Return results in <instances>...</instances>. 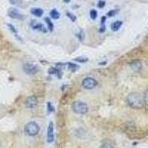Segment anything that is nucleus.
Wrapping results in <instances>:
<instances>
[{"label":"nucleus","instance_id":"1","mask_svg":"<svg viewBox=\"0 0 148 148\" xmlns=\"http://www.w3.org/2000/svg\"><path fill=\"white\" fill-rule=\"evenodd\" d=\"M127 102L130 108L141 109L144 106L143 97L138 92H131L127 97Z\"/></svg>","mask_w":148,"mask_h":148},{"label":"nucleus","instance_id":"2","mask_svg":"<svg viewBox=\"0 0 148 148\" xmlns=\"http://www.w3.org/2000/svg\"><path fill=\"white\" fill-rule=\"evenodd\" d=\"M73 111L76 114L84 115L88 113V107L87 104L81 101H74L71 106Z\"/></svg>","mask_w":148,"mask_h":148},{"label":"nucleus","instance_id":"3","mask_svg":"<svg viewBox=\"0 0 148 148\" xmlns=\"http://www.w3.org/2000/svg\"><path fill=\"white\" fill-rule=\"evenodd\" d=\"M25 132L30 136H35L39 132V126L35 121H30L25 127Z\"/></svg>","mask_w":148,"mask_h":148},{"label":"nucleus","instance_id":"4","mask_svg":"<svg viewBox=\"0 0 148 148\" xmlns=\"http://www.w3.org/2000/svg\"><path fill=\"white\" fill-rule=\"evenodd\" d=\"M98 82L96 79L91 77H87L83 79L82 82V86L84 89L91 90L92 88H96L97 86Z\"/></svg>","mask_w":148,"mask_h":148},{"label":"nucleus","instance_id":"5","mask_svg":"<svg viewBox=\"0 0 148 148\" xmlns=\"http://www.w3.org/2000/svg\"><path fill=\"white\" fill-rule=\"evenodd\" d=\"M8 15L9 17L14 19H19V20L24 19V16L16 8H10L8 9Z\"/></svg>","mask_w":148,"mask_h":148},{"label":"nucleus","instance_id":"6","mask_svg":"<svg viewBox=\"0 0 148 148\" xmlns=\"http://www.w3.org/2000/svg\"><path fill=\"white\" fill-rule=\"evenodd\" d=\"M23 71L27 75H34L39 71V69H38V67L35 64L27 63V64H24Z\"/></svg>","mask_w":148,"mask_h":148},{"label":"nucleus","instance_id":"7","mask_svg":"<svg viewBox=\"0 0 148 148\" xmlns=\"http://www.w3.org/2000/svg\"><path fill=\"white\" fill-rule=\"evenodd\" d=\"M57 125L59 127H62L65 123L66 119V112L65 110L63 108H59L57 114Z\"/></svg>","mask_w":148,"mask_h":148},{"label":"nucleus","instance_id":"8","mask_svg":"<svg viewBox=\"0 0 148 148\" xmlns=\"http://www.w3.org/2000/svg\"><path fill=\"white\" fill-rule=\"evenodd\" d=\"M37 103H38V101H37V99L36 96H29L28 98H27L25 101V105L27 108H29V109H32V108H34L37 105Z\"/></svg>","mask_w":148,"mask_h":148},{"label":"nucleus","instance_id":"9","mask_svg":"<svg viewBox=\"0 0 148 148\" xmlns=\"http://www.w3.org/2000/svg\"><path fill=\"white\" fill-rule=\"evenodd\" d=\"M47 140L48 143H51L54 140V127L53 122H50L48 127H47Z\"/></svg>","mask_w":148,"mask_h":148},{"label":"nucleus","instance_id":"10","mask_svg":"<svg viewBox=\"0 0 148 148\" xmlns=\"http://www.w3.org/2000/svg\"><path fill=\"white\" fill-rule=\"evenodd\" d=\"M30 25H31L32 28L34 29V30H38L43 33H47V30H46L44 25L42 23H38V22H36V20H33L31 22Z\"/></svg>","mask_w":148,"mask_h":148},{"label":"nucleus","instance_id":"11","mask_svg":"<svg viewBox=\"0 0 148 148\" xmlns=\"http://www.w3.org/2000/svg\"><path fill=\"white\" fill-rule=\"evenodd\" d=\"M130 67L132 68V70L136 72H139L140 71L142 70L143 65L140 60H134L130 63Z\"/></svg>","mask_w":148,"mask_h":148},{"label":"nucleus","instance_id":"12","mask_svg":"<svg viewBox=\"0 0 148 148\" xmlns=\"http://www.w3.org/2000/svg\"><path fill=\"white\" fill-rule=\"evenodd\" d=\"M30 13L35 16L41 17L44 14V10L40 8H33L30 9Z\"/></svg>","mask_w":148,"mask_h":148},{"label":"nucleus","instance_id":"13","mask_svg":"<svg viewBox=\"0 0 148 148\" xmlns=\"http://www.w3.org/2000/svg\"><path fill=\"white\" fill-rule=\"evenodd\" d=\"M123 25V22L122 21H116V22H114L113 23H112V25H111L110 27H111V30H113V31H117V30H119L120 29V27H121V25Z\"/></svg>","mask_w":148,"mask_h":148},{"label":"nucleus","instance_id":"14","mask_svg":"<svg viewBox=\"0 0 148 148\" xmlns=\"http://www.w3.org/2000/svg\"><path fill=\"white\" fill-rule=\"evenodd\" d=\"M8 27H9V29H10V31H11V32L13 33L14 35H15V36L16 37L17 39L20 41V42H23V41H22V38H21V37L18 35V31L16 30V27H14L13 25H11V24H8Z\"/></svg>","mask_w":148,"mask_h":148},{"label":"nucleus","instance_id":"15","mask_svg":"<svg viewBox=\"0 0 148 148\" xmlns=\"http://www.w3.org/2000/svg\"><path fill=\"white\" fill-rule=\"evenodd\" d=\"M49 74H56L59 76V78H61L62 76V71H61L60 68H57V67H51L48 71Z\"/></svg>","mask_w":148,"mask_h":148},{"label":"nucleus","instance_id":"16","mask_svg":"<svg viewBox=\"0 0 148 148\" xmlns=\"http://www.w3.org/2000/svg\"><path fill=\"white\" fill-rule=\"evenodd\" d=\"M50 16H51V18H53V19H58L60 17V14H59V12L57 10H56V9H53V10H51L50 12Z\"/></svg>","mask_w":148,"mask_h":148},{"label":"nucleus","instance_id":"17","mask_svg":"<svg viewBox=\"0 0 148 148\" xmlns=\"http://www.w3.org/2000/svg\"><path fill=\"white\" fill-rule=\"evenodd\" d=\"M45 22L47 23V27H48V29L51 31H53V22H51V18H49V17H46L45 18Z\"/></svg>","mask_w":148,"mask_h":148},{"label":"nucleus","instance_id":"18","mask_svg":"<svg viewBox=\"0 0 148 148\" xmlns=\"http://www.w3.org/2000/svg\"><path fill=\"white\" fill-rule=\"evenodd\" d=\"M74 61H76L77 62H81V63H85L88 61V59L87 57H84V56H79V57L76 58V59H73Z\"/></svg>","mask_w":148,"mask_h":148},{"label":"nucleus","instance_id":"19","mask_svg":"<svg viewBox=\"0 0 148 148\" xmlns=\"http://www.w3.org/2000/svg\"><path fill=\"white\" fill-rule=\"evenodd\" d=\"M68 97H69V96H68V94H67V93L64 94V96L62 97V99H61V104H63V105L66 104V103L69 101V98Z\"/></svg>","mask_w":148,"mask_h":148},{"label":"nucleus","instance_id":"20","mask_svg":"<svg viewBox=\"0 0 148 148\" xmlns=\"http://www.w3.org/2000/svg\"><path fill=\"white\" fill-rule=\"evenodd\" d=\"M68 65V67H69V69L72 71H76V70L79 69V66L76 64H73V63H68L67 64Z\"/></svg>","mask_w":148,"mask_h":148},{"label":"nucleus","instance_id":"21","mask_svg":"<svg viewBox=\"0 0 148 148\" xmlns=\"http://www.w3.org/2000/svg\"><path fill=\"white\" fill-rule=\"evenodd\" d=\"M90 18H92V20H95L96 18H97L98 13L96 10H91L90 12Z\"/></svg>","mask_w":148,"mask_h":148},{"label":"nucleus","instance_id":"22","mask_svg":"<svg viewBox=\"0 0 148 148\" xmlns=\"http://www.w3.org/2000/svg\"><path fill=\"white\" fill-rule=\"evenodd\" d=\"M66 15H67V16L68 17V18H70V19H71L72 22H76V16L74 14H73L72 13H70V12H67L66 13Z\"/></svg>","mask_w":148,"mask_h":148},{"label":"nucleus","instance_id":"23","mask_svg":"<svg viewBox=\"0 0 148 148\" xmlns=\"http://www.w3.org/2000/svg\"><path fill=\"white\" fill-rule=\"evenodd\" d=\"M105 5H106V2H105V1H104V0H99L97 4V7L101 9V8H103L104 6H105Z\"/></svg>","mask_w":148,"mask_h":148},{"label":"nucleus","instance_id":"24","mask_svg":"<svg viewBox=\"0 0 148 148\" xmlns=\"http://www.w3.org/2000/svg\"><path fill=\"white\" fill-rule=\"evenodd\" d=\"M143 99H144V103L148 106V90H147L145 91V94H144V96H143Z\"/></svg>","mask_w":148,"mask_h":148},{"label":"nucleus","instance_id":"25","mask_svg":"<svg viewBox=\"0 0 148 148\" xmlns=\"http://www.w3.org/2000/svg\"><path fill=\"white\" fill-rule=\"evenodd\" d=\"M117 12H118V10H110V11L108 12V14H107V15H108L109 17H113V16H114L115 15H116V14H117Z\"/></svg>","mask_w":148,"mask_h":148},{"label":"nucleus","instance_id":"26","mask_svg":"<svg viewBox=\"0 0 148 148\" xmlns=\"http://www.w3.org/2000/svg\"><path fill=\"white\" fill-rule=\"evenodd\" d=\"M100 148H113V147H112V145H111V144L110 143V142H108V141H105V142H104V143L101 145V146L100 147Z\"/></svg>","mask_w":148,"mask_h":148},{"label":"nucleus","instance_id":"27","mask_svg":"<svg viewBox=\"0 0 148 148\" xmlns=\"http://www.w3.org/2000/svg\"><path fill=\"white\" fill-rule=\"evenodd\" d=\"M9 1L12 5H21V2H22V1H21V0H9Z\"/></svg>","mask_w":148,"mask_h":148},{"label":"nucleus","instance_id":"28","mask_svg":"<svg viewBox=\"0 0 148 148\" xmlns=\"http://www.w3.org/2000/svg\"><path fill=\"white\" fill-rule=\"evenodd\" d=\"M47 110H48V111L50 113H51V112H53L54 111V108L51 102H47Z\"/></svg>","mask_w":148,"mask_h":148},{"label":"nucleus","instance_id":"29","mask_svg":"<svg viewBox=\"0 0 148 148\" xmlns=\"http://www.w3.org/2000/svg\"><path fill=\"white\" fill-rule=\"evenodd\" d=\"M78 37H79V39L80 41H83L84 39V33H83V31H80L79 34V35H78Z\"/></svg>","mask_w":148,"mask_h":148},{"label":"nucleus","instance_id":"30","mask_svg":"<svg viewBox=\"0 0 148 148\" xmlns=\"http://www.w3.org/2000/svg\"><path fill=\"white\" fill-rule=\"evenodd\" d=\"M105 21H106V17L105 16H102L101 18V25H104V23H105Z\"/></svg>","mask_w":148,"mask_h":148},{"label":"nucleus","instance_id":"31","mask_svg":"<svg viewBox=\"0 0 148 148\" xmlns=\"http://www.w3.org/2000/svg\"><path fill=\"white\" fill-rule=\"evenodd\" d=\"M104 31H105V25H101V27H100V29H99V32L100 33H103V32H104Z\"/></svg>","mask_w":148,"mask_h":148},{"label":"nucleus","instance_id":"32","mask_svg":"<svg viewBox=\"0 0 148 148\" xmlns=\"http://www.w3.org/2000/svg\"><path fill=\"white\" fill-rule=\"evenodd\" d=\"M64 2H65V3H69V2H71V0H64Z\"/></svg>","mask_w":148,"mask_h":148}]
</instances>
